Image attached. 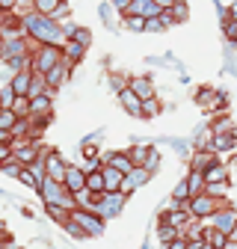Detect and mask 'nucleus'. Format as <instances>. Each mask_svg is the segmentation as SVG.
Wrapping results in <instances>:
<instances>
[{"mask_svg":"<svg viewBox=\"0 0 237 249\" xmlns=\"http://www.w3.org/2000/svg\"><path fill=\"white\" fill-rule=\"evenodd\" d=\"M118 101H122V107H125L131 116H142V98L136 95V92H134L131 86L118 92Z\"/></svg>","mask_w":237,"mask_h":249,"instance_id":"obj_15","label":"nucleus"},{"mask_svg":"<svg viewBox=\"0 0 237 249\" xmlns=\"http://www.w3.org/2000/svg\"><path fill=\"white\" fill-rule=\"evenodd\" d=\"M63 53H66V59L80 62V59H83V53H86V45H83V42H77V39H68V42L63 45Z\"/></svg>","mask_w":237,"mask_h":249,"instance_id":"obj_22","label":"nucleus"},{"mask_svg":"<svg viewBox=\"0 0 237 249\" xmlns=\"http://www.w3.org/2000/svg\"><path fill=\"white\" fill-rule=\"evenodd\" d=\"M211 163H217V151H211V148H202L199 154H193V169H207Z\"/></svg>","mask_w":237,"mask_h":249,"instance_id":"obj_23","label":"nucleus"},{"mask_svg":"<svg viewBox=\"0 0 237 249\" xmlns=\"http://www.w3.org/2000/svg\"><path fill=\"white\" fill-rule=\"evenodd\" d=\"M12 110H15L18 116H30V95H18L15 104H12Z\"/></svg>","mask_w":237,"mask_h":249,"instance_id":"obj_33","label":"nucleus"},{"mask_svg":"<svg viewBox=\"0 0 237 249\" xmlns=\"http://www.w3.org/2000/svg\"><path fill=\"white\" fill-rule=\"evenodd\" d=\"M24 21V33L30 39H36L42 45H66L68 42V33H66V27H59V21H53L51 15H42V12H27L21 15Z\"/></svg>","mask_w":237,"mask_h":249,"instance_id":"obj_1","label":"nucleus"},{"mask_svg":"<svg viewBox=\"0 0 237 249\" xmlns=\"http://www.w3.org/2000/svg\"><path fill=\"white\" fill-rule=\"evenodd\" d=\"M104 163H110V166H116V169H122L125 175L136 166V163L131 160V154H128V151H110L107 158H104Z\"/></svg>","mask_w":237,"mask_h":249,"instance_id":"obj_16","label":"nucleus"},{"mask_svg":"<svg viewBox=\"0 0 237 249\" xmlns=\"http://www.w3.org/2000/svg\"><path fill=\"white\" fill-rule=\"evenodd\" d=\"M63 56H66V53H63V45H39V48L33 51V71L48 74Z\"/></svg>","mask_w":237,"mask_h":249,"instance_id":"obj_4","label":"nucleus"},{"mask_svg":"<svg viewBox=\"0 0 237 249\" xmlns=\"http://www.w3.org/2000/svg\"><path fill=\"white\" fill-rule=\"evenodd\" d=\"M178 231H181V229H178V226H172V223H166V220H160V226H157V240L163 243V246H169L175 237H178Z\"/></svg>","mask_w":237,"mask_h":249,"instance_id":"obj_24","label":"nucleus"},{"mask_svg":"<svg viewBox=\"0 0 237 249\" xmlns=\"http://www.w3.org/2000/svg\"><path fill=\"white\" fill-rule=\"evenodd\" d=\"M131 89L136 92V95L145 101V98H154V83L148 77H131Z\"/></svg>","mask_w":237,"mask_h":249,"instance_id":"obj_19","label":"nucleus"},{"mask_svg":"<svg viewBox=\"0 0 237 249\" xmlns=\"http://www.w3.org/2000/svg\"><path fill=\"white\" fill-rule=\"evenodd\" d=\"M68 190L77 196L80 190H86V169H80V166H71L68 163V172H66V181H63Z\"/></svg>","mask_w":237,"mask_h":249,"instance_id":"obj_12","label":"nucleus"},{"mask_svg":"<svg viewBox=\"0 0 237 249\" xmlns=\"http://www.w3.org/2000/svg\"><path fill=\"white\" fill-rule=\"evenodd\" d=\"M157 166H160V154L152 148V151H148V158H145V169H148V172H154Z\"/></svg>","mask_w":237,"mask_h":249,"instance_id":"obj_40","label":"nucleus"},{"mask_svg":"<svg viewBox=\"0 0 237 249\" xmlns=\"http://www.w3.org/2000/svg\"><path fill=\"white\" fill-rule=\"evenodd\" d=\"M222 33H225L228 42H237V21H234V18L225 15V21H222Z\"/></svg>","mask_w":237,"mask_h":249,"instance_id":"obj_32","label":"nucleus"},{"mask_svg":"<svg viewBox=\"0 0 237 249\" xmlns=\"http://www.w3.org/2000/svg\"><path fill=\"white\" fill-rule=\"evenodd\" d=\"M204 240H207V246H217V249H225L228 243H231V237L225 234V231H220V229H204Z\"/></svg>","mask_w":237,"mask_h":249,"instance_id":"obj_21","label":"nucleus"},{"mask_svg":"<svg viewBox=\"0 0 237 249\" xmlns=\"http://www.w3.org/2000/svg\"><path fill=\"white\" fill-rule=\"evenodd\" d=\"M59 3H63V0H30V6L36 12H42V15H53Z\"/></svg>","mask_w":237,"mask_h":249,"instance_id":"obj_27","label":"nucleus"},{"mask_svg":"<svg viewBox=\"0 0 237 249\" xmlns=\"http://www.w3.org/2000/svg\"><path fill=\"white\" fill-rule=\"evenodd\" d=\"M225 190H228V181H217V184H207V193H214L217 199H225Z\"/></svg>","mask_w":237,"mask_h":249,"instance_id":"obj_39","label":"nucleus"},{"mask_svg":"<svg viewBox=\"0 0 237 249\" xmlns=\"http://www.w3.org/2000/svg\"><path fill=\"white\" fill-rule=\"evenodd\" d=\"M154 3H160V6H163V9H169V6H172V3H175V0H154Z\"/></svg>","mask_w":237,"mask_h":249,"instance_id":"obj_46","label":"nucleus"},{"mask_svg":"<svg viewBox=\"0 0 237 249\" xmlns=\"http://www.w3.org/2000/svg\"><path fill=\"white\" fill-rule=\"evenodd\" d=\"M71 220L89 234V237H95V234H101L104 231V216L98 213V211H92V208H71Z\"/></svg>","mask_w":237,"mask_h":249,"instance_id":"obj_5","label":"nucleus"},{"mask_svg":"<svg viewBox=\"0 0 237 249\" xmlns=\"http://www.w3.org/2000/svg\"><path fill=\"white\" fill-rule=\"evenodd\" d=\"M110 83H113V89H116V92H122V89H128V86H131V80L118 77V74H113V77H110Z\"/></svg>","mask_w":237,"mask_h":249,"instance_id":"obj_42","label":"nucleus"},{"mask_svg":"<svg viewBox=\"0 0 237 249\" xmlns=\"http://www.w3.org/2000/svg\"><path fill=\"white\" fill-rule=\"evenodd\" d=\"M110 3H113V9H118V12H128L134 0H110Z\"/></svg>","mask_w":237,"mask_h":249,"instance_id":"obj_43","label":"nucleus"},{"mask_svg":"<svg viewBox=\"0 0 237 249\" xmlns=\"http://www.w3.org/2000/svg\"><path fill=\"white\" fill-rule=\"evenodd\" d=\"M33 69H24V71H15L12 77H9V83H12V89L18 92V95H30V86H33Z\"/></svg>","mask_w":237,"mask_h":249,"instance_id":"obj_14","label":"nucleus"},{"mask_svg":"<svg viewBox=\"0 0 237 249\" xmlns=\"http://www.w3.org/2000/svg\"><path fill=\"white\" fill-rule=\"evenodd\" d=\"M71 66H74V62L63 56V59H59L56 66H53V69L45 74V77H48V83H51V89H59V86H63V83L68 80V71H71Z\"/></svg>","mask_w":237,"mask_h":249,"instance_id":"obj_9","label":"nucleus"},{"mask_svg":"<svg viewBox=\"0 0 237 249\" xmlns=\"http://www.w3.org/2000/svg\"><path fill=\"white\" fill-rule=\"evenodd\" d=\"M51 18H53V21H63V18H68V0H63V3L56 6V12H53Z\"/></svg>","mask_w":237,"mask_h":249,"instance_id":"obj_41","label":"nucleus"},{"mask_svg":"<svg viewBox=\"0 0 237 249\" xmlns=\"http://www.w3.org/2000/svg\"><path fill=\"white\" fill-rule=\"evenodd\" d=\"M169 12H172L175 21H187V15H190L187 12V0H175V3L169 6Z\"/></svg>","mask_w":237,"mask_h":249,"instance_id":"obj_30","label":"nucleus"},{"mask_svg":"<svg viewBox=\"0 0 237 249\" xmlns=\"http://www.w3.org/2000/svg\"><path fill=\"white\" fill-rule=\"evenodd\" d=\"M172 199H178V202H187V199H190V184H187V178L172 190Z\"/></svg>","mask_w":237,"mask_h":249,"instance_id":"obj_34","label":"nucleus"},{"mask_svg":"<svg viewBox=\"0 0 237 249\" xmlns=\"http://www.w3.org/2000/svg\"><path fill=\"white\" fill-rule=\"evenodd\" d=\"M125 24L131 30H136V33H145V18L142 15H125Z\"/></svg>","mask_w":237,"mask_h":249,"instance_id":"obj_35","label":"nucleus"},{"mask_svg":"<svg viewBox=\"0 0 237 249\" xmlns=\"http://www.w3.org/2000/svg\"><path fill=\"white\" fill-rule=\"evenodd\" d=\"M163 12V6L160 3H154V0H134L131 3V9L125 12V15H142V18H154V15H160Z\"/></svg>","mask_w":237,"mask_h":249,"instance_id":"obj_11","label":"nucleus"},{"mask_svg":"<svg viewBox=\"0 0 237 249\" xmlns=\"http://www.w3.org/2000/svg\"><path fill=\"white\" fill-rule=\"evenodd\" d=\"M45 169L53 181H66V172H68V163L59 158L56 151H45Z\"/></svg>","mask_w":237,"mask_h":249,"instance_id":"obj_8","label":"nucleus"},{"mask_svg":"<svg viewBox=\"0 0 237 249\" xmlns=\"http://www.w3.org/2000/svg\"><path fill=\"white\" fill-rule=\"evenodd\" d=\"M204 178H207V184H217V181H228V169L217 160V163H211L204 169Z\"/></svg>","mask_w":237,"mask_h":249,"instance_id":"obj_25","label":"nucleus"},{"mask_svg":"<svg viewBox=\"0 0 237 249\" xmlns=\"http://www.w3.org/2000/svg\"><path fill=\"white\" fill-rule=\"evenodd\" d=\"M18 113L12 110V107H0V131H12L15 124H18Z\"/></svg>","mask_w":237,"mask_h":249,"instance_id":"obj_26","label":"nucleus"},{"mask_svg":"<svg viewBox=\"0 0 237 249\" xmlns=\"http://www.w3.org/2000/svg\"><path fill=\"white\" fill-rule=\"evenodd\" d=\"M148 151H152V145H145V142H136L128 154H131V160L136 163V166H145V158H148Z\"/></svg>","mask_w":237,"mask_h":249,"instance_id":"obj_28","label":"nucleus"},{"mask_svg":"<svg viewBox=\"0 0 237 249\" xmlns=\"http://www.w3.org/2000/svg\"><path fill=\"white\" fill-rule=\"evenodd\" d=\"M51 113H53V89L30 98V116H51Z\"/></svg>","mask_w":237,"mask_h":249,"instance_id":"obj_10","label":"nucleus"},{"mask_svg":"<svg viewBox=\"0 0 237 249\" xmlns=\"http://www.w3.org/2000/svg\"><path fill=\"white\" fill-rule=\"evenodd\" d=\"M237 145V137H234V131H228V134H214L211 137V145H207V148H211V151H231Z\"/></svg>","mask_w":237,"mask_h":249,"instance_id":"obj_18","label":"nucleus"},{"mask_svg":"<svg viewBox=\"0 0 237 249\" xmlns=\"http://www.w3.org/2000/svg\"><path fill=\"white\" fill-rule=\"evenodd\" d=\"M148 178H152V172H148L145 166H134V169L125 175V187H122V190H125V193H134L136 187H142Z\"/></svg>","mask_w":237,"mask_h":249,"instance_id":"obj_13","label":"nucleus"},{"mask_svg":"<svg viewBox=\"0 0 237 249\" xmlns=\"http://www.w3.org/2000/svg\"><path fill=\"white\" fill-rule=\"evenodd\" d=\"M145 30L148 33H160V30H166V24L160 15H154V18H145Z\"/></svg>","mask_w":237,"mask_h":249,"instance_id":"obj_38","label":"nucleus"},{"mask_svg":"<svg viewBox=\"0 0 237 249\" xmlns=\"http://www.w3.org/2000/svg\"><path fill=\"white\" fill-rule=\"evenodd\" d=\"M95 142H98V137H89V140L83 142V158H86V160L98 158V148H95Z\"/></svg>","mask_w":237,"mask_h":249,"instance_id":"obj_36","label":"nucleus"},{"mask_svg":"<svg viewBox=\"0 0 237 249\" xmlns=\"http://www.w3.org/2000/svg\"><path fill=\"white\" fill-rule=\"evenodd\" d=\"M160 113V101L157 98H145L142 101V116H157Z\"/></svg>","mask_w":237,"mask_h":249,"instance_id":"obj_37","label":"nucleus"},{"mask_svg":"<svg viewBox=\"0 0 237 249\" xmlns=\"http://www.w3.org/2000/svg\"><path fill=\"white\" fill-rule=\"evenodd\" d=\"M0 6H3V12H15L18 0H0Z\"/></svg>","mask_w":237,"mask_h":249,"instance_id":"obj_44","label":"nucleus"},{"mask_svg":"<svg viewBox=\"0 0 237 249\" xmlns=\"http://www.w3.org/2000/svg\"><path fill=\"white\" fill-rule=\"evenodd\" d=\"M86 190H92V193H107V181H104V172H101V169L86 172Z\"/></svg>","mask_w":237,"mask_h":249,"instance_id":"obj_20","label":"nucleus"},{"mask_svg":"<svg viewBox=\"0 0 237 249\" xmlns=\"http://www.w3.org/2000/svg\"><path fill=\"white\" fill-rule=\"evenodd\" d=\"M181 205L196 216V220H207V216H214V213H217L222 205H228V202H225V199H217L214 193L204 190V193H199V196H190V199L181 202Z\"/></svg>","mask_w":237,"mask_h":249,"instance_id":"obj_3","label":"nucleus"},{"mask_svg":"<svg viewBox=\"0 0 237 249\" xmlns=\"http://www.w3.org/2000/svg\"><path fill=\"white\" fill-rule=\"evenodd\" d=\"M211 131H214V134H228V131H234V124H231L228 116H220V119L211 124Z\"/></svg>","mask_w":237,"mask_h":249,"instance_id":"obj_31","label":"nucleus"},{"mask_svg":"<svg viewBox=\"0 0 237 249\" xmlns=\"http://www.w3.org/2000/svg\"><path fill=\"white\" fill-rule=\"evenodd\" d=\"M228 18H234V21H237V0H234L231 6H228Z\"/></svg>","mask_w":237,"mask_h":249,"instance_id":"obj_45","label":"nucleus"},{"mask_svg":"<svg viewBox=\"0 0 237 249\" xmlns=\"http://www.w3.org/2000/svg\"><path fill=\"white\" fill-rule=\"evenodd\" d=\"M15 158H18V160H21L24 166L36 163V160L42 158V151H39L36 140H21V142H15Z\"/></svg>","mask_w":237,"mask_h":249,"instance_id":"obj_7","label":"nucleus"},{"mask_svg":"<svg viewBox=\"0 0 237 249\" xmlns=\"http://www.w3.org/2000/svg\"><path fill=\"white\" fill-rule=\"evenodd\" d=\"M101 172H104V181H107V190H122V187H125V172H122V169L104 163Z\"/></svg>","mask_w":237,"mask_h":249,"instance_id":"obj_17","label":"nucleus"},{"mask_svg":"<svg viewBox=\"0 0 237 249\" xmlns=\"http://www.w3.org/2000/svg\"><path fill=\"white\" fill-rule=\"evenodd\" d=\"M39 193H42V199H45V205H63V208H77V196L68 190V187L63 184V181H53L51 175L42 181V187H39Z\"/></svg>","mask_w":237,"mask_h":249,"instance_id":"obj_2","label":"nucleus"},{"mask_svg":"<svg viewBox=\"0 0 237 249\" xmlns=\"http://www.w3.org/2000/svg\"><path fill=\"white\" fill-rule=\"evenodd\" d=\"M211 220H214V229L225 231L228 237H234V234H237V211H234L231 205H222V208L211 216Z\"/></svg>","mask_w":237,"mask_h":249,"instance_id":"obj_6","label":"nucleus"},{"mask_svg":"<svg viewBox=\"0 0 237 249\" xmlns=\"http://www.w3.org/2000/svg\"><path fill=\"white\" fill-rule=\"evenodd\" d=\"M15 98H18V92L12 89V83L6 80L3 83V89H0V107H12L15 104Z\"/></svg>","mask_w":237,"mask_h":249,"instance_id":"obj_29","label":"nucleus"}]
</instances>
